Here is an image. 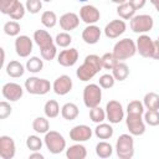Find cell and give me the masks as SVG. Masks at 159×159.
<instances>
[{
  "mask_svg": "<svg viewBox=\"0 0 159 159\" xmlns=\"http://www.w3.org/2000/svg\"><path fill=\"white\" fill-rule=\"evenodd\" d=\"M103 68L102 66V58L94 53L92 55H87L84 57L83 63L77 68L76 71V76L80 81L87 82L89 80H92L101 70Z\"/></svg>",
  "mask_w": 159,
  "mask_h": 159,
  "instance_id": "6da1fadb",
  "label": "cell"
},
{
  "mask_svg": "<svg viewBox=\"0 0 159 159\" xmlns=\"http://www.w3.org/2000/svg\"><path fill=\"white\" fill-rule=\"evenodd\" d=\"M112 52L118 61L128 60L137 53V43L129 37L122 39L118 42H116Z\"/></svg>",
  "mask_w": 159,
  "mask_h": 159,
  "instance_id": "7a4b0ae2",
  "label": "cell"
},
{
  "mask_svg": "<svg viewBox=\"0 0 159 159\" xmlns=\"http://www.w3.org/2000/svg\"><path fill=\"white\" fill-rule=\"evenodd\" d=\"M116 153L119 159H130L134 155V140L132 134H120L116 142Z\"/></svg>",
  "mask_w": 159,
  "mask_h": 159,
  "instance_id": "3957f363",
  "label": "cell"
},
{
  "mask_svg": "<svg viewBox=\"0 0 159 159\" xmlns=\"http://www.w3.org/2000/svg\"><path fill=\"white\" fill-rule=\"evenodd\" d=\"M43 143L47 150L52 154H60L66 149V139L61 133L56 130H48L45 134Z\"/></svg>",
  "mask_w": 159,
  "mask_h": 159,
  "instance_id": "277c9868",
  "label": "cell"
},
{
  "mask_svg": "<svg viewBox=\"0 0 159 159\" xmlns=\"http://www.w3.org/2000/svg\"><path fill=\"white\" fill-rule=\"evenodd\" d=\"M51 88H52V84L50 83V81H47L45 78H39V77L32 76L25 81V89L30 94L43 96V94L48 93Z\"/></svg>",
  "mask_w": 159,
  "mask_h": 159,
  "instance_id": "5b68a950",
  "label": "cell"
},
{
  "mask_svg": "<svg viewBox=\"0 0 159 159\" xmlns=\"http://www.w3.org/2000/svg\"><path fill=\"white\" fill-rule=\"evenodd\" d=\"M102 101V89L99 84L89 83L83 89V103L87 108H94L99 106Z\"/></svg>",
  "mask_w": 159,
  "mask_h": 159,
  "instance_id": "8992f818",
  "label": "cell"
},
{
  "mask_svg": "<svg viewBox=\"0 0 159 159\" xmlns=\"http://www.w3.org/2000/svg\"><path fill=\"white\" fill-rule=\"evenodd\" d=\"M129 26H130V30L135 34H145L153 29L154 20L148 14H140V15H135L130 19Z\"/></svg>",
  "mask_w": 159,
  "mask_h": 159,
  "instance_id": "52a82bcc",
  "label": "cell"
},
{
  "mask_svg": "<svg viewBox=\"0 0 159 159\" xmlns=\"http://www.w3.org/2000/svg\"><path fill=\"white\" fill-rule=\"evenodd\" d=\"M106 116L109 123L112 124H117L122 122V119L124 118V109H123L122 103L116 99L108 101L106 104Z\"/></svg>",
  "mask_w": 159,
  "mask_h": 159,
  "instance_id": "ba28073f",
  "label": "cell"
},
{
  "mask_svg": "<svg viewBox=\"0 0 159 159\" xmlns=\"http://www.w3.org/2000/svg\"><path fill=\"white\" fill-rule=\"evenodd\" d=\"M125 124L132 135H142L145 132V122L142 114H127Z\"/></svg>",
  "mask_w": 159,
  "mask_h": 159,
  "instance_id": "9c48e42d",
  "label": "cell"
},
{
  "mask_svg": "<svg viewBox=\"0 0 159 159\" xmlns=\"http://www.w3.org/2000/svg\"><path fill=\"white\" fill-rule=\"evenodd\" d=\"M1 93H2V97L10 102H16L19 101L22 94H24V89L19 84V83H15V82H7L2 86L1 88Z\"/></svg>",
  "mask_w": 159,
  "mask_h": 159,
  "instance_id": "30bf717a",
  "label": "cell"
},
{
  "mask_svg": "<svg viewBox=\"0 0 159 159\" xmlns=\"http://www.w3.org/2000/svg\"><path fill=\"white\" fill-rule=\"evenodd\" d=\"M32 40L26 35H19L15 39V51L20 57H29L32 52Z\"/></svg>",
  "mask_w": 159,
  "mask_h": 159,
  "instance_id": "8fae6325",
  "label": "cell"
},
{
  "mask_svg": "<svg viewBox=\"0 0 159 159\" xmlns=\"http://www.w3.org/2000/svg\"><path fill=\"white\" fill-rule=\"evenodd\" d=\"M125 30H127V24L124 22V20L116 19V20L109 21L106 25V27H104V35L108 39H117L120 35H123Z\"/></svg>",
  "mask_w": 159,
  "mask_h": 159,
  "instance_id": "7c38bea8",
  "label": "cell"
},
{
  "mask_svg": "<svg viewBox=\"0 0 159 159\" xmlns=\"http://www.w3.org/2000/svg\"><path fill=\"white\" fill-rule=\"evenodd\" d=\"M137 52H139L140 56L143 57H152L153 50H154V41L152 40L150 36L142 34L137 39Z\"/></svg>",
  "mask_w": 159,
  "mask_h": 159,
  "instance_id": "4fadbf2b",
  "label": "cell"
},
{
  "mask_svg": "<svg viewBox=\"0 0 159 159\" xmlns=\"http://www.w3.org/2000/svg\"><path fill=\"white\" fill-rule=\"evenodd\" d=\"M72 86H73V83H72L71 77L67 76V75H61V76L57 77V78L55 80V82L52 83V89H53V92H55L56 94H58V96H65V94H67V93L71 92Z\"/></svg>",
  "mask_w": 159,
  "mask_h": 159,
  "instance_id": "5bb4252c",
  "label": "cell"
},
{
  "mask_svg": "<svg viewBox=\"0 0 159 159\" xmlns=\"http://www.w3.org/2000/svg\"><path fill=\"white\" fill-rule=\"evenodd\" d=\"M16 153V145L11 137L1 135L0 137V157L2 159H12Z\"/></svg>",
  "mask_w": 159,
  "mask_h": 159,
  "instance_id": "9a60e30c",
  "label": "cell"
},
{
  "mask_svg": "<svg viewBox=\"0 0 159 159\" xmlns=\"http://www.w3.org/2000/svg\"><path fill=\"white\" fill-rule=\"evenodd\" d=\"M80 17L84 24L93 25L99 20L101 14L99 10L93 5H83L80 9Z\"/></svg>",
  "mask_w": 159,
  "mask_h": 159,
  "instance_id": "2e32d148",
  "label": "cell"
},
{
  "mask_svg": "<svg viewBox=\"0 0 159 159\" xmlns=\"http://www.w3.org/2000/svg\"><path fill=\"white\" fill-rule=\"evenodd\" d=\"M78 51L77 48H66L62 50L58 55H57V62L58 65L63 66V67H72L73 65H76L77 60H78Z\"/></svg>",
  "mask_w": 159,
  "mask_h": 159,
  "instance_id": "e0dca14e",
  "label": "cell"
},
{
  "mask_svg": "<svg viewBox=\"0 0 159 159\" xmlns=\"http://www.w3.org/2000/svg\"><path fill=\"white\" fill-rule=\"evenodd\" d=\"M91 137H92V129L88 125H86V124L75 125L70 130V138L73 142H77V143L87 142V140L91 139Z\"/></svg>",
  "mask_w": 159,
  "mask_h": 159,
  "instance_id": "ac0fdd59",
  "label": "cell"
},
{
  "mask_svg": "<svg viewBox=\"0 0 159 159\" xmlns=\"http://www.w3.org/2000/svg\"><path fill=\"white\" fill-rule=\"evenodd\" d=\"M80 25V16L75 12H65L60 16V26L66 32L77 29Z\"/></svg>",
  "mask_w": 159,
  "mask_h": 159,
  "instance_id": "d6986e66",
  "label": "cell"
},
{
  "mask_svg": "<svg viewBox=\"0 0 159 159\" xmlns=\"http://www.w3.org/2000/svg\"><path fill=\"white\" fill-rule=\"evenodd\" d=\"M101 35H102V31L97 25H94V24L87 25L84 27V30L82 31V40L88 45H94L99 41Z\"/></svg>",
  "mask_w": 159,
  "mask_h": 159,
  "instance_id": "ffe728a7",
  "label": "cell"
},
{
  "mask_svg": "<svg viewBox=\"0 0 159 159\" xmlns=\"http://www.w3.org/2000/svg\"><path fill=\"white\" fill-rule=\"evenodd\" d=\"M34 41L40 48L55 43V40L52 39V36L46 30H36L34 32Z\"/></svg>",
  "mask_w": 159,
  "mask_h": 159,
  "instance_id": "44dd1931",
  "label": "cell"
},
{
  "mask_svg": "<svg viewBox=\"0 0 159 159\" xmlns=\"http://www.w3.org/2000/svg\"><path fill=\"white\" fill-rule=\"evenodd\" d=\"M66 157L68 159H84L87 157V149L81 143L73 144L66 149Z\"/></svg>",
  "mask_w": 159,
  "mask_h": 159,
  "instance_id": "7402d4cb",
  "label": "cell"
},
{
  "mask_svg": "<svg viewBox=\"0 0 159 159\" xmlns=\"http://www.w3.org/2000/svg\"><path fill=\"white\" fill-rule=\"evenodd\" d=\"M135 7L129 1H125L117 6V14L122 20H130L133 16H135Z\"/></svg>",
  "mask_w": 159,
  "mask_h": 159,
  "instance_id": "603a6c76",
  "label": "cell"
},
{
  "mask_svg": "<svg viewBox=\"0 0 159 159\" xmlns=\"http://www.w3.org/2000/svg\"><path fill=\"white\" fill-rule=\"evenodd\" d=\"M5 70H6V73H7L10 77H12V78H19V77H21V76L25 73V67H24V65H22L20 61H16V60L10 61V62L6 65Z\"/></svg>",
  "mask_w": 159,
  "mask_h": 159,
  "instance_id": "cb8c5ba5",
  "label": "cell"
},
{
  "mask_svg": "<svg viewBox=\"0 0 159 159\" xmlns=\"http://www.w3.org/2000/svg\"><path fill=\"white\" fill-rule=\"evenodd\" d=\"M112 75L116 78V81H124L129 76V67L125 62L118 61V63L112 68Z\"/></svg>",
  "mask_w": 159,
  "mask_h": 159,
  "instance_id": "d4e9b609",
  "label": "cell"
},
{
  "mask_svg": "<svg viewBox=\"0 0 159 159\" xmlns=\"http://www.w3.org/2000/svg\"><path fill=\"white\" fill-rule=\"evenodd\" d=\"M78 113H80L78 107L75 103H72V102L65 103L62 106V108H61V116L66 120H73V119H76L78 117Z\"/></svg>",
  "mask_w": 159,
  "mask_h": 159,
  "instance_id": "484cf974",
  "label": "cell"
},
{
  "mask_svg": "<svg viewBox=\"0 0 159 159\" xmlns=\"http://www.w3.org/2000/svg\"><path fill=\"white\" fill-rule=\"evenodd\" d=\"M114 129L111 124L108 123H98L97 127L94 128V134L98 139H109L113 137Z\"/></svg>",
  "mask_w": 159,
  "mask_h": 159,
  "instance_id": "4316f807",
  "label": "cell"
},
{
  "mask_svg": "<svg viewBox=\"0 0 159 159\" xmlns=\"http://www.w3.org/2000/svg\"><path fill=\"white\" fill-rule=\"evenodd\" d=\"M112 153H113V147L108 142L102 140V142L97 143V145H96V154H97L98 158L107 159V158H109L112 155Z\"/></svg>",
  "mask_w": 159,
  "mask_h": 159,
  "instance_id": "83f0119b",
  "label": "cell"
},
{
  "mask_svg": "<svg viewBox=\"0 0 159 159\" xmlns=\"http://www.w3.org/2000/svg\"><path fill=\"white\" fill-rule=\"evenodd\" d=\"M32 129L39 134H46L50 130V122L45 117H37L32 122Z\"/></svg>",
  "mask_w": 159,
  "mask_h": 159,
  "instance_id": "f1b7e54d",
  "label": "cell"
},
{
  "mask_svg": "<svg viewBox=\"0 0 159 159\" xmlns=\"http://www.w3.org/2000/svg\"><path fill=\"white\" fill-rule=\"evenodd\" d=\"M43 112L47 118H56L60 114V104L55 99H48L43 106Z\"/></svg>",
  "mask_w": 159,
  "mask_h": 159,
  "instance_id": "f546056e",
  "label": "cell"
},
{
  "mask_svg": "<svg viewBox=\"0 0 159 159\" xmlns=\"http://www.w3.org/2000/svg\"><path fill=\"white\" fill-rule=\"evenodd\" d=\"M143 104L147 109L159 111V94L155 92H148L143 98Z\"/></svg>",
  "mask_w": 159,
  "mask_h": 159,
  "instance_id": "4dcf8cb0",
  "label": "cell"
},
{
  "mask_svg": "<svg viewBox=\"0 0 159 159\" xmlns=\"http://www.w3.org/2000/svg\"><path fill=\"white\" fill-rule=\"evenodd\" d=\"M26 70L31 73H39L40 71H42L43 68V60H41L40 57H30L26 62Z\"/></svg>",
  "mask_w": 159,
  "mask_h": 159,
  "instance_id": "1f68e13d",
  "label": "cell"
},
{
  "mask_svg": "<svg viewBox=\"0 0 159 159\" xmlns=\"http://www.w3.org/2000/svg\"><path fill=\"white\" fill-rule=\"evenodd\" d=\"M41 24L47 29L53 27L57 24V15L51 10L43 11L42 15H41Z\"/></svg>",
  "mask_w": 159,
  "mask_h": 159,
  "instance_id": "d6a6232c",
  "label": "cell"
},
{
  "mask_svg": "<svg viewBox=\"0 0 159 159\" xmlns=\"http://www.w3.org/2000/svg\"><path fill=\"white\" fill-rule=\"evenodd\" d=\"M144 122H145V124H148L150 127L159 125V111L147 109V112H144Z\"/></svg>",
  "mask_w": 159,
  "mask_h": 159,
  "instance_id": "836d02e7",
  "label": "cell"
},
{
  "mask_svg": "<svg viewBox=\"0 0 159 159\" xmlns=\"http://www.w3.org/2000/svg\"><path fill=\"white\" fill-rule=\"evenodd\" d=\"M89 118H91V120H92L93 123H96V124L102 123V122L107 118L106 111L102 109L99 106H97V107H94V108H91V109H89Z\"/></svg>",
  "mask_w": 159,
  "mask_h": 159,
  "instance_id": "e575fe53",
  "label": "cell"
},
{
  "mask_svg": "<svg viewBox=\"0 0 159 159\" xmlns=\"http://www.w3.org/2000/svg\"><path fill=\"white\" fill-rule=\"evenodd\" d=\"M20 30H21V26L16 20H10L4 25V32L7 36H19Z\"/></svg>",
  "mask_w": 159,
  "mask_h": 159,
  "instance_id": "d590c367",
  "label": "cell"
},
{
  "mask_svg": "<svg viewBox=\"0 0 159 159\" xmlns=\"http://www.w3.org/2000/svg\"><path fill=\"white\" fill-rule=\"evenodd\" d=\"M144 104L143 102L138 101V99H134V101H130L127 106V114H144Z\"/></svg>",
  "mask_w": 159,
  "mask_h": 159,
  "instance_id": "8d00e7d4",
  "label": "cell"
},
{
  "mask_svg": "<svg viewBox=\"0 0 159 159\" xmlns=\"http://www.w3.org/2000/svg\"><path fill=\"white\" fill-rule=\"evenodd\" d=\"M57 45L56 43H52V45H48L46 47H42L40 48V52H41V57L46 61H52L56 55H57Z\"/></svg>",
  "mask_w": 159,
  "mask_h": 159,
  "instance_id": "74e56055",
  "label": "cell"
},
{
  "mask_svg": "<svg viewBox=\"0 0 159 159\" xmlns=\"http://www.w3.org/2000/svg\"><path fill=\"white\" fill-rule=\"evenodd\" d=\"M71 42H72V36L66 31L57 34L56 37H55V43L60 47H63V48L68 47L71 45Z\"/></svg>",
  "mask_w": 159,
  "mask_h": 159,
  "instance_id": "f35d334b",
  "label": "cell"
},
{
  "mask_svg": "<svg viewBox=\"0 0 159 159\" xmlns=\"http://www.w3.org/2000/svg\"><path fill=\"white\" fill-rule=\"evenodd\" d=\"M19 4V0H0V11L5 15H10Z\"/></svg>",
  "mask_w": 159,
  "mask_h": 159,
  "instance_id": "ab89813d",
  "label": "cell"
},
{
  "mask_svg": "<svg viewBox=\"0 0 159 159\" xmlns=\"http://www.w3.org/2000/svg\"><path fill=\"white\" fill-rule=\"evenodd\" d=\"M26 147L31 152H37L42 148V139L39 135H29L26 139Z\"/></svg>",
  "mask_w": 159,
  "mask_h": 159,
  "instance_id": "60d3db41",
  "label": "cell"
},
{
  "mask_svg": "<svg viewBox=\"0 0 159 159\" xmlns=\"http://www.w3.org/2000/svg\"><path fill=\"white\" fill-rule=\"evenodd\" d=\"M101 58H102V66L106 70H112L118 63V60L116 58V56L113 55V52H107Z\"/></svg>",
  "mask_w": 159,
  "mask_h": 159,
  "instance_id": "b9f144b4",
  "label": "cell"
},
{
  "mask_svg": "<svg viewBox=\"0 0 159 159\" xmlns=\"http://www.w3.org/2000/svg\"><path fill=\"white\" fill-rule=\"evenodd\" d=\"M114 83H116V78L111 73H104L98 80V84L101 86V88H104V89L112 88L114 86Z\"/></svg>",
  "mask_w": 159,
  "mask_h": 159,
  "instance_id": "7bdbcfd3",
  "label": "cell"
},
{
  "mask_svg": "<svg viewBox=\"0 0 159 159\" xmlns=\"http://www.w3.org/2000/svg\"><path fill=\"white\" fill-rule=\"evenodd\" d=\"M25 6L30 14H37L42 9V0H26Z\"/></svg>",
  "mask_w": 159,
  "mask_h": 159,
  "instance_id": "ee69618b",
  "label": "cell"
},
{
  "mask_svg": "<svg viewBox=\"0 0 159 159\" xmlns=\"http://www.w3.org/2000/svg\"><path fill=\"white\" fill-rule=\"evenodd\" d=\"M25 12H26V6L20 2V4L15 7V10H14L9 16H10L12 20H21V19L25 16Z\"/></svg>",
  "mask_w": 159,
  "mask_h": 159,
  "instance_id": "f6af8a7d",
  "label": "cell"
},
{
  "mask_svg": "<svg viewBox=\"0 0 159 159\" xmlns=\"http://www.w3.org/2000/svg\"><path fill=\"white\" fill-rule=\"evenodd\" d=\"M12 112V108L10 106V103H7L6 101H1L0 102V119H5L7 118Z\"/></svg>",
  "mask_w": 159,
  "mask_h": 159,
  "instance_id": "bcb514c9",
  "label": "cell"
},
{
  "mask_svg": "<svg viewBox=\"0 0 159 159\" xmlns=\"http://www.w3.org/2000/svg\"><path fill=\"white\" fill-rule=\"evenodd\" d=\"M128 1L135 7V10H139V9L144 7V5L147 4V0H128Z\"/></svg>",
  "mask_w": 159,
  "mask_h": 159,
  "instance_id": "7dc6e473",
  "label": "cell"
},
{
  "mask_svg": "<svg viewBox=\"0 0 159 159\" xmlns=\"http://www.w3.org/2000/svg\"><path fill=\"white\" fill-rule=\"evenodd\" d=\"M152 58L159 60V40H155V41H154V50H153Z\"/></svg>",
  "mask_w": 159,
  "mask_h": 159,
  "instance_id": "c3c4849f",
  "label": "cell"
},
{
  "mask_svg": "<svg viewBox=\"0 0 159 159\" xmlns=\"http://www.w3.org/2000/svg\"><path fill=\"white\" fill-rule=\"evenodd\" d=\"M43 158H45V157H43V154L40 153V150L32 152V153L29 155V159H43Z\"/></svg>",
  "mask_w": 159,
  "mask_h": 159,
  "instance_id": "681fc988",
  "label": "cell"
},
{
  "mask_svg": "<svg viewBox=\"0 0 159 159\" xmlns=\"http://www.w3.org/2000/svg\"><path fill=\"white\" fill-rule=\"evenodd\" d=\"M0 51H1V65H4V62H5V51H4V48H0Z\"/></svg>",
  "mask_w": 159,
  "mask_h": 159,
  "instance_id": "f907efd6",
  "label": "cell"
},
{
  "mask_svg": "<svg viewBox=\"0 0 159 159\" xmlns=\"http://www.w3.org/2000/svg\"><path fill=\"white\" fill-rule=\"evenodd\" d=\"M112 2H114V4H117V5H119V4H123V2H125V1H128V0H111Z\"/></svg>",
  "mask_w": 159,
  "mask_h": 159,
  "instance_id": "816d5d0a",
  "label": "cell"
},
{
  "mask_svg": "<svg viewBox=\"0 0 159 159\" xmlns=\"http://www.w3.org/2000/svg\"><path fill=\"white\" fill-rule=\"evenodd\" d=\"M149 1H150V2H152V4H153V5H154V6H155V5H158V4H159V0H149Z\"/></svg>",
  "mask_w": 159,
  "mask_h": 159,
  "instance_id": "f5cc1de1",
  "label": "cell"
},
{
  "mask_svg": "<svg viewBox=\"0 0 159 159\" xmlns=\"http://www.w3.org/2000/svg\"><path fill=\"white\" fill-rule=\"evenodd\" d=\"M155 10L159 12V4H158V5H155Z\"/></svg>",
  "mask_w": 159,
  "mask_h": 159,
  "instance_id": "db71d44e",
  "label": "cell"
},
{
  "mask_svg": "<svg viewBox=\"0 0 159 159\" xmlns=\"http://www.w3.org/2000/svg\"><path fill=\"white\" fill-rule=\"evenodd\" d=\"M42 1H45V2H51L52 0H42Z\"/></svg>",
  "mask_w": 159,
  "mask_h": 159,
  "instance_id": "11a10c76",
  "label": "cell"
},
{
  "mask_svg": "<svg viewBox=\"0 0 159 159\" xmlns=\"http://www.w3.org/2000/svg\"><path fill=\"white\" fill-rule=\"evenodd\" d=\"M77 1H80V2H86L87 0H77Z\"/></svg>",
  "mask_w": 159,
  "mask_h": 159,
  "instance_id": "9f6ffc18",
  "label": "cell"
},
{
  "mask_svg": "<svg viewBox=\"0 0 159 159\" xmlns=\"http://www.w3.org/2000/svg\"><path fill=\"white\" fill-rule=\"evenodd\" d=\"M158 40H159V36H158Z\"/></svg>",
  "mask_w": 159,
  "mask_h": 159,
  "instance_id": "6f0895ef",
  "label": "cell"
}]
</instances>
